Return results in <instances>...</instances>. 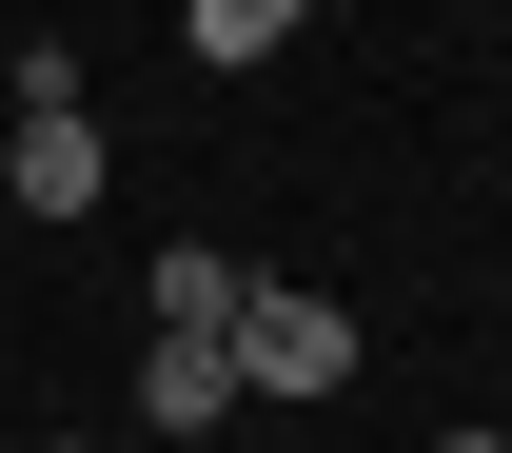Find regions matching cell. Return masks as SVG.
<instances>
[{
    "label": "cell",
    "mask_w": 512,
    "mask_h": 453,
    "mask_svg": "<svg viewBox=\"0 0 512 453\" xmlns=\"http://www.w3.org/2000/svg\"><path fill=\"white\" fill-rule=\"evenodd\" d=\"M296 20H316V0H296Z\"/></svg>",
    "instance_id": "7"
},
{
    "label": "cell",
    "mask_w": 512,
    "mask_h": 453,
    "mask_svg": "<svg viewBox=\"0 0 512 453\" xmlns=\"http://www.w3.org/2000/svg\"><path fill=\"white\" fill-rule=\"evenodd\" d=\"M40 453H99V434H40Z\"/></svg>",
    "instance_id": "6"
},
{
    "label": "cell",
    "mask_w": 512,
    "mask_h": 453,
    "mask_svg": "<svg viewBox=\"0 0 512 453\" xmlns=\"http://www.w3.org/2000/svg\"><path fill=\"white\" fill-rule=\"evenodd\" d=\"M0 178H20V217H99V99H40Z\"/></svg>",
    "instance_id": "3"
},
{
    "label": "cell",
    "mask_w": 512,
    "mask_h": 453,
    "mask_svg": "<svg viewBox=\"0 0 512 453\" xmlns=\"http://www.w3.org/2000/svg\"><path fill=\"white\" fill-rule=\"evenodd\" d=\"M335 375H355V316L296 296V276H256L237 296V394H335Z\"/></svg>",
    "instance_id": "1"
},
{
    "label": "cell",
    "mask_w": 512,
    "mask_h": 453,
    "mask_svg": "<svg viewBox=\"0 0 512 453\" xmlns=\"http://www.w3.org/2000/svg\"><path fill=\"white\" fill-rule=\"evenodd\" d=\"M217 414H256L237 335H138V434H217Z\"/></svg>",
    "instance_id": "2"
},
{
    "label": "cell",
    "mask_w": 512,
    "mask_h": 453,
    "mask_svg": "<svg viewBox=\"0 0 512 453\" xmlns=\"http://www.w3.org/2000/svg\"><path fill=\"white\" fill-rule=\"evenodd\" d=\"M178 40H197V60H217V79H256V60H276V40H296V0H178Z\"/></svg>",
    "instance_id": "5"
},
{
    "label": "cell",
    "mask_w": 512,
    "mask_h": 453,
    "mask_svg": "<svg viewBox=\"0 0 512 453\" xmlns=\"http://www.w3.org/2000/svg\"><path fill=\"white\" fill-rule=\"evenodd\" d=\"M138 296H158V335H237V296H256V276L217 257V237H178V257L138 276Z\"/></svg>",
    "instance_id": "4"
}]
</instances>
